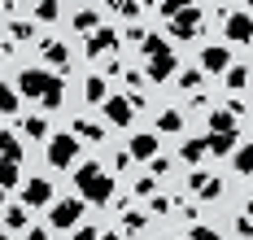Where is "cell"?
Segmentation results:
<instances>
[{
  "mask_svg": "<svg viewBox=\"0 0 253 240\" xmlns=\"http://www.w3.org/2000/svg\"><path fill=\"white\" fill-rule=\"evenodd\" d=\"M70 135H75V140H92V144H101V140H105V127H101V122H92V118H75Z\"/></svg>",
  "mask_w": 253,
  "mask_h": 240,
  "instance_id": "cell-15",
  "label": "cell"
},
{
  "mask_svg": "<svg viewBox=\"0 0 253 240\" xmlns=\"http://www.w3.org/2000/svg\"><path fill=\"white\" fill-rule=\"evenodd\" d=\"M197 31H201V9H197V4H183L175 18H170V35H175V40H192Z\"/></svg>",
  "mask_w": 253,
  "mask_h": 240,
  "instance_id": "cell-6",
  "label": "cell"
},
{
  "mask_svg": "<svg viewBox=\"0 0 253 240\" xmlns=\"http://www.w3.org/2000/svg\"><path fill=\"white\" fill-rule=\"evenodd\" d=\"M4 227H9V232H22L26 227V205H9V210H4Z\"/></svg>",
  "mask_w": 253,
  "mask_h": 240,
  "instance_id": "cell-27",
  "label": "cell"
},
{
  "mask_svg": "<svg viewBox=\"0 0 253 240\" xmlns=\"http://www.w3.org/2000/svg\"><path fill=\"white\" fill-rule=\"evenodd\" d=\"M126 153H131L135 161H153L157 153H162V149H157V135H153V131H140V135H131Z\"/></svg>",
  "mask_w": 253,
  "mask_h": 240,
  "instance_id": "cell-11",
  "label": "cell"
},
{
  "mask_svg": "<svg viewBox=\"0 0 253 240\" xmlns=\"http://www.w3.org/2000/svg\"><path fill=\"white\" fill-rule=\"evenodd\" d=\"M245 218H249V223H253V197H249V201H245Z\"/></svg>",
  "mask_w": 253,
  "mask_h": 240,
  "instance_id": "cell-41",
  "label": "cell"
},
{
  "mask_svg": "<svg viewBox=\"0 0 253 240\" xmlns=\"http://www.w3.org/2000/svg\"><path fill=\"white\" fill-rule=\"evenodd\" d=\"M135 197H157V179H153V175H144V179H135Z\"/></svg>",
  "mask_w": 253,
  "mask_h": 240,
  "instance_id": "cell-34",
  "label": "cell"
},
{
  "mask_svg": "<svg viewBox=\"0 0 253 240\" xmlns=\"http://www.w3.org/2000/svg\"><path fill=\"white\" fill-rule=\"evenodd\" d=\"M236 122H240V118H236L231 109H214V114H210V135H236Z\"/></svg>",
  "mask_w": 253,
  "mask_h": 240,
  "instance_id": "cell-14",
  "label": "cell"
},
{
  "mask_svg": "<svg viewBox=\"0 0 253 240\" xmlns=\"http://www.w3.org/2000/svg\"><path fill=\"white\" fill-rule=\"evenodd\" d=\"M188 240H223V236H218L210 223H192V236H188Z\"/></svg>",
  "mask_w": 253,
  "mask_h": 240,
  "instance_id": "cell-35",
  "label": "cell"
},
{
  "mask_svg": "<svg viewBox=\"0 0 253 240\" xmlns=\"http://www.w3.org/2000/svg\"><path fill=\"white\" fill-rule=\"evenodd\" d=\"M249 87H253V70H249Z\"/></svg>",
  "mask_w": 253,
  "mask_h": 240,
  "instance_id": "cell-45",
  "label": "cell"
},
{
  "mask_svg": "<svg viewBox=\"0 0 253 240\" xmlns=\"http://www.w3.org/2000/svg\"><path fill=\"white\" fill-rule=\"evenodd\" d=\"M26 240H48V227H31V232H26Z\"/></svg>",
  "mask_w": 253,
  "mask_h": 240,
  "instance_id": "cell-40",
  "label": "cell"
},
{
  "mask_svg": "<svg viewBox=\"0 0 253 240\" xmlns=\"http://www.w3.org/2000/svg\"><path fill=\"white\" fill-rule=\"evenodd\" d=\"M79 218H83V201L79 197H66V201H57L48 210V227H57V232H75Z\"/></svg>",
  "mask_w": 253,
  "mask_h": 240,
  "instance_id": "cell-3",
  "label": "cell"
},
{
  "mask_svg": "<svg viewBox=\"0 0 253 240\" xmlns=\"http://www.w3.org/2000/svg\"><path fill=\"white\" fill-rule=\"evenodd\" d=\"M75 188H79V201H92V205H109L114 201V179L96 161H83L75 170Z\"/></svg>",
  "mask_w": 253,
  "mask_h": 240,
  "instance_id": "cell-2",
  "label": "cell"
},
{
  "mask_svg": "<svg viewBox=\"0 0 253 240\" xmlns=\"http://www.w3.org/2000/svg\"><path fill=\"white\" fill-rule=\"evenodd\" d=\"M205 79V70H179V87H188V92H197Z\"/></svg>",
  "mask_w": 253,
  "mask_h": 240,
  "instance_id": "cell-33",
  "label": "cell"
},
{
  "mask_svg": "<svg viewBox=\"0 0 253 240\" xmlns=\"http://www.w3.org/2000/svg\"><path fill=\"white\" fill-rule=\"evenodd\" d=\"M149 166H153V175H166V170H170V158H162V153H157Z\"/></svg>",
  "mask_w": 253,
  "mask_h": 240,
  "instance_id": "cell-38",
  "label": "cell"
},
{
  "mask_svg": "<svg viewBox=\"0 0 253 240\" xmlns=\"http://www.w3.org/2000/svg\"><path fill=\"white\" fill-rule=\"evenodd\" d=\"M109 13H123V18H131V22H135V18L144 13V4H131V0H118V4H109Z\"/></svg>",
  "mask_w": 253,
  "mask_h": 240,
  "instance_id": "cell-32",
  "label": "cell"
},
{
  "mask_svg": "<svg viewBox=\"0 0 253 240\" xmlns=\"http://www.w3.org/2000/svg\"><path fill=\"white\" fill-rule=\"evenodd\" d=\"M83 96H87L92 105H105V101H109V79H105V75H92V79L83 83Z\"/></svg>",
  "mask_w": 253,
  "mask_h": 240,
  "instance_id": "cell-17",
  "label": "cell"
},
{
  "mask_svg": "<svg viewBox=\"0 0 253 240\" xmlns=\"http://www.w3.org/2000/svg\"><path fill=\"white\" fill-rule=\"evenodd\" d=\"M118 44H123V40H118V31H114V27H101L96 35H92V40H87L83 57H105V53H118Z\"/></svg>",
  "mask_w": 253,
  "mask_h": 240,
  "instance_id": "cell-9",
  "label": "cell"
},
{
  "mask_svg": "<svg viewBox=\"0 0 253 240\" xmlns=\"http://www.w3.org/2000/svg\"><path fill=\"white\" fill-rule=\"evenodd\" d=\"M75 158H79V140H75L70 131H66V135H52V140H48V166L66 170V166H75Z\"/></svg>",
  "mask_w": 253,
  "mask_h": 240,
  "instance_id": "cell-4",
  "label": "cell"
},
{
  "mask_svg": "<svg viewBox=\"0 0 253 240\" xmlns=\"http://www.w3.org/2000/svg\"><path fill=\"white\" fill-rule=\"evenodd\" d=\"M223 35H227L231 44H249L253 40V13L249 9H231L227 18H223Z\"/></svg>",
  "mask_w": 253,
  "mask_h": 240,
  "instance_id": "cell-5",
  "label": "cell"
},
{
  "mask_svg": "<svg viewBox=\"0 0 253 240\" xmlns=\"http://www.w3.org/2000/svg\"><path fill=\"white\" fill-rule=\"evenodd\" d=\"M179 158L188 161V166H197L201 158H210V144H205V140H183V144H179Z\"/></svg>",
  "mask_w": 253,
  "mask_h": 240,
  "instance_id": "cell-19",
  "label": "cell"
},
{
  "mask_svg": "<svg viewBox=\"0 0 253 240\" xmlns=\"http://www.w3.org/2000/svg\"><path fill=\"white\" fill-rule=\"evenodd\" d=\"M205 144H210L214 158H227L231 149H236V135H205Z\"/></svg>",
  "mask_w": 253,
  "mask_h": 240,
  "instance_id": "cell-24",
  "label": "cell"
},
{
  "mask_svg": "<svg viewBox=\"0 0 253 240\" xmlns=\"http://www.w3.org/2000/svg\"><path fill=\"white\" fill-rule=\"evenodd\" d=\"M75 240H101V232L92 223H83V227H75Z\"/></svg>",
  "mask_w": 253,
  "mask_h": 240,
  "instance_id": "cell-36",
  "label": "cell"
},
{
  "mask_svg": "<svg viewBox=\"0 0 253 240\" xmlns=\"http://www.w3.org/2000/svg\"><path fill=\"white\" fill-rule=\"evenodd\" d=\"M192 192H197V201H218L223 197V179L218 175H205V170H192Z\"/></svg>",
  "mask_w": 253,
  "mask_h": 240,
  "instance_id": "cell-8",
  "label": "cell"
},
{
  "mask_svg": "<svg viewBox=\"0 0 253 240\" xmlns=\"http://www.w3.org/2000/svg\"><path fill=\"white\" fill-rule=\"evenodd\" d=\"M144 227H149V218H144V214H135V210L123 218V232H126V236H140Z\"/></svg>",
  "mask_w": 253,
  "mask_h": 240,
  "instance_id": "cell-30",
  "label": "cell"
},
{
  "mask_svg": "<svg viewBox=\"0 0 253 240\" xmlns=\"http://www.w3.org/2000/svg\"><path fill=\"white\" fill-rule=\"evenodd\" d=\"M179 240H188V236H179Z\"/></svg>",
  "mask_w": 253,
  "mask_h": 240,
  "instance_id": "cell-46",
  "label": "cell"
},
{
  "mask_svg": "<svg viewBox=\"0 0 253 240\" xmlns=\"http://www.w3.org/2000/svg\"><path fill=\"white\" fill-rule=\"evenodd\" d=\"M9 35H13V40H31V22H13Z\"/></svg>",
  "mask_w": 253,
  "mask_h": 240,
  "instance_id": "cell-37",
  "label": "cell"
},
{
  "mask_svg": "<svg viewBox=\"0 0 253 240\" xmlns=\"http://www.w3.org/2000/svg\"><path fill=\"white\" fill-rule=\"evenodd\" d=\"M157 131H183V114L179 109H162L157 114Z\"/></svg>",
  "mask_w": 253,
  "mask_h": 240,
  "instance_id": "cell-25",
  "label": "cell"
},
{
  "mask_svg": "<svg viewBox=\"0 0 253 240\" xmlns=\"http://www.w3.org/2000/svg\"><path fill=\"white\" fill-rule=\"evenodd\" d=\"M40 53H44V61H52V66H66V61H70V48H66L61 40H44Z\"/></svg>",
  "mask_w": 253,
  "mask_h": 240,
  "instance_id": "cell-20",
  "label": "cell"
},
{
  "mask_svg": "<svg viewBox=\"0 0 253 240\" xmlns=\"http://www.w3.org/2000/svg\"><path fill=\"white\" fill-rule=\"evenodd\" d=\"M0 240H9V232H0Z\"/></svg>",
  "mask_w": 253,
  "mask_h": 240,
  "instance_id": "cell-44",
  "label": "cell"
},
{
  "mask_svg": "<svg viewBox=\"0 0 253 240\" xmlns=\"http://www.w3.org/2000/svg\"><path fill=\"white\" fill-rule=\"evenodd\" d=\"M18 96H31V101H44L48 109H57V105H61V96H66V87H61V75L31 66V70L18 75Z\"/></svg>",
  "mask_w": 253,
  "mask_h": 240,
  "instance_id": "cell-1",
  "label": "cell"
},
{
  "mask_svg": "<svg viewBox=\"0 0 253 240\" xmlns=\"http://www.w3.org/2000/svg\"><path fill=\"white\" fill-rule=\"evenodd\" d=\"M227 87H231V92L249 87V70H245V66H231V70H227Z\"/></svg>",
  "mask_w": 253,
  "mask_h": 240,
  "instance_id": "cell-31",
  "label": "cell"
},
{
  "mask_svg": "<svg viewBox=\"0 0 253 240\" xmlns=\"http://www.w3.org/2000/svg\"><path fill=\"white\" fill-rule=\"evenodd\" d=\"M201 70H210V75H227V70H231V53H227V48H218V44L201 48Z\"/></svg>",
  "mask_w": 253,
  "mask_h": 240,
  "instance_id": "cell-12",
  "label": "cell"
},
{
  "mask_svg": "<svg viewBox=\"0 0 253 240\" xmlns=\"http://www.w3.org/2000/svg\"><path fill=\"white\" fill-rule=\"evenodd\" d=\"M22 184V175H18V161L0 158V188H18Z\"/></svg>",
  "mask_w": 253,
  "mask_h": 240,
  "instance_id": "cell-26",
  "label": "cell"
},
{
  "mask_svg": "<svg viewBox=\"0 0 253 240\" xmlns=\"http://www.w3.org/2000/svg\"><path fill=\"white\" fill-rule=\"evenodd\" d=\"M75 31L92 40V35L101 31V9H79V13H75Z\"/></svg>",
  "mask_w": 253,
  "mask_h": 240,
  "instance_id": "cell-16",
  "label": "cell"
},
{
  "mask_svg": "<svg viewBox=\"0 0 253 240\" xmlns=\"http://www.w3.org/2000/svg\"><path fill=\"white\" fill-rule=\"evenodd\" d=\"M149 205H153V214H166V210H170V205H175V201H166V197H153Z\"/></svg>",
  "mask_w": 253,
  "mask_h": 240,
  "instance_id": "cell-39",
  "label": "cell"
},
{
  "mask_svg": "<svg viewBox=\"0 0 253 240\" xmlns=\"http://www.w3.org/2000/svg\"><path fill=\"white\" fill-rule=\"evenodd\" d=\"M0 205H4V210H9V188H0Z\"/></svg>",
  "mask_w": 253,
  "mask_h": 240,
  "instance_id": "cell-42",
  "label": "cell"
},
{
  "mask_svg": "<svg viewBox=\"0 0 253 240\" xmlns=\"http://www.w3.org/2000/svg\"><path fill=\"white\" fill-rule=\"evenodd\" d=\"M22 205H26V210L52 205V184L44 179V175H35V179H26V184H22Z\"/></svg>",
  "mask_w": 253,
  "mask_h": 240,
  "instance_id": "cell-7",
  "label": "cell"
},
{
  "mask_svg": "<svg viewBox=\"0 0 253 240\" xmlns=\"http://www.w3.org/2000/svg\"><path fill=\"white\" fill-rule=\"evenodd\" d=\"M101 240H123V236H118V232H101Z\"/></svg>",
  "mask_w": 253,
  "mask_h": 240,
  "instance_id": "cell-43",
  "label": "cell"
},
{
  "mask_svg": "<svg viewBox=\"0 0 253 240\" xmlns=\"http://www.w3.org/2000/svg\"><path fill=\"white\" fill-rule=\"evenodd\" d=\"M31 13H35L40 22H52V18L61 13V4H57V0H40V4H31Z\"/></svg>",
  "mask_w": 253,
  "mask_h": 240,
  "instance_id": "cell-28",
  "label": "cell"
},
{
  "mask_svg": "<svg viewBox=\"0 0 253 240\" xmlns=\"http://www.w3.org/2000/svg\"><path fill=\"white\" fill-rule=\"evenodd\" d=\"M22 131H26V140H52V135H48V118H44V114H26V118H22Z\"/></svg>",
  "mask_w": 253,
  "mask_h": 240,
  "instance_id": "cell-18",
  "label": "cell"
},
{
  "mask_svg": "<svg viewBox=\"0 0 253 240\" xmlns=\"http://www.w3.org/2000/svg\"><path fill=\"white\" fill-rule=\"evenodd\" d=\"M18 105H22V96H18V87H9V83H0V114H18Z\"/></svg>",
  "mask_w": 253,
  "mask_h": 240,
  "instance_id": "cell-22",
  "label": "cell"
},
{
  "mask_svg": "<svg viewBox=\"0 0 253 240\" xmlns=\"http://www.w3.org/2000/svg\"><path fill=\"white\" fill-rule=\"evenodd\" d=\"M140 53H144V57H157V53H170V44H166L162 35H144V44H140Z\"/></svg>",
  "mask_w": 253,
  "mask_h": 240,
  "instance_id": "cell-29",
  "label": "cell"
},
{
  "mask_svg": "<svg viewBox=\"0 0 253 240\" xmlns=\"http://www.w3.org/2000/svg\"><path fill=\"white\" fill-rule=\"evenodd\" d=\"M175 70H179V57H175V48H170V53H157V57H149V79H153V83L170 79Z\"/></svg>",
  "mask_w": 253,
  "mask_h": 240,
  "instance_id": "cell-13",
  "label": "cell"
},
{
  "mask_svg": "<svg viewBox=\"0 0 253 240\" xmlns=\"http://www.w3.org/2000/svg\"><path fill=\"white\" fill-rule=\"evenodd\" d=\"M0 158H9V161H22L26 153H22V140L13 131H0Z\"/></svg>",
  "mask_w": 253,
  "mask_h": 240,
  "instance_id": "cell-21",
  "label": "cell"
},
{
  "mask_svg": "<svg viewBox=\"0 0 253 240\" xmlns=\"http://www.w3.org/2000/svg\"><path fill=\"white\" fill-rule=\"evenodd\" d=\"M101 114H105V122H109V127H131V114H135V109H131L126 96H109V101L101 105Z\"/></svg>",
  "mask_w": 253,
  "mask_h": 240,
  "instance_id": "cell-10",
  "label": "cell"
},
{
  "mask_svg": "<svg viewBox=\"0 0 253 240\" xmlns=\"http://www.w3.org/2000/svg\"><path fill=\"white\" fill-rule=\"evenodd\" d=\"M231 166H236L240 175H253V144H240V149L231 153Z\"/></svg>",
  "mask_w": 253,
  "mask_h": 240,
  "instance_id": "cell-23",
  "label": "cell"
},
{
  "mask_svg": "<svg viewBox=\"0 0 253 240\" xmlns=\"http://www.w3.org/2000/svg\"><path fill=\"white\" fill-rule=\"evenodd\" d=\"M0 53H4V48H0Z\"/></svg>",
  "mask_w": 253,
  "mask_h": 240,
  "instance_id": "cell-47",
  "label": "cell"
}]
</instances>
